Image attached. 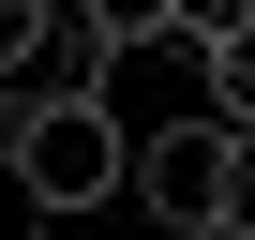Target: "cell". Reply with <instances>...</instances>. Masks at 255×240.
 Returning a JSON list of instances; mask_svg holds the SVG:
<instances>
[{"label":"cell","instance_id":"3957f363","mask_svg":"<svg viewBox=\"0 0 255 240\" xmlns=\"http://www.w3.org/2000/svg\"><path fill=\"white\" fill-rule=\"evenodd\" d=\"M180 45L210 60V120H240V135H255V0H225V15L180 30Z\"/></svg>","mask_w":255,"mask_h":240},{"label":"cell","instance_id":"6da1fadb","mask_svg":"<svg viewBox=\"0 0 255 240\" xmlns=\"http://www.w3.org/2000/svg\"><path fill=\"white\" fill-rule=\"evenodd\" d=\"M0 150H15L30 195L75 225V210H105L120 180H135V120H120L105 90H75V105H15V135H0Z\"/></svg>","mask_w":255,"mask_h":240},{"label":"cell","instance_id":"8992f818","mask_svg":"<svg viewBox=\"0 0 255 240\" xmlns=\"http://www.w3.org/2000/svg\"><path fill=\"white\" fill-rule=\"evenodd\" d=\"M45 225H60V210L30 195V165H15V150H0V240H45Z\"/></svg>","mask_w":255,"mask_h":240},{"label":"cell","instance_id":"5b68a950","mask_svg":"<svg viewBox=\"0 0 255 240\" xmlns=\"http://www.w3.org/2000/svg\"><path fill=\"white\" fill-rule=\"evenodd\" d=\"M210 240H255V135L225 120V195H210Z\"/></svg>","mask_w":255,"mask_h":240},{"label":"cell","instance_id":"7a4b0ae2","mask_svg":"<svg viewBox=\"0 0 255 240\" xmlns=\"http://www.w3.org/2000/svg\"><path fill=\"white\" fill-rule=\"evenodd\" d=\"M120 195H135L165 240H210V195H225V120H210V105H195V120H150Z\"/></svg>","mask_w":255,"mask_h":240},{"label":"cell","instance_id":"277c9868","mask_svg":"<svg viewBox=\"0 0 255 240\" xmlns=\"http://www.w3.org/2000/svg\"><path fill=\"white\" fill-rule=\"evenodd\" d=\"M60 15H75L105 60H135V45H180V30H195V0H60Z\"/></svg>","mask_w":255,"mask_h":240},{"label":"cell","instance_id":"52a82bcc","mask_svg":"<svg viewBox=\"0 0 255 240\" xmlns=\"http://www.w3.org/2000/svg\"><path fill=\"white\" fill-rule=\"evenodd\" d=\"M45 15H60V0H0V90H15V60L45 45Z\"/></svg>","mask_w":255,"mask_h":240}]
</instances>
